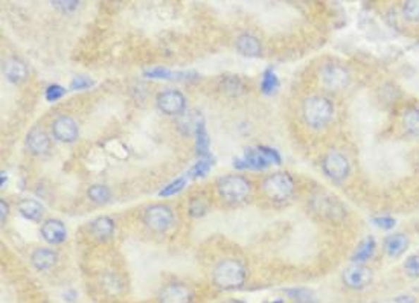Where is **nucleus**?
Listing matches in <instances>:
<instances>
[{
	"mask_svg": "<svg viewBox=\"0 0 419 303\" xmlns=\"http://www.w3.org/2000/svg\"><path fill=\"white\" fill-rule=\"evenodd\" d=\"M403 124L408 135L419 139V109L413 107L404 111Z\"/></svg>",
	"mask_w": 419,
	"mask_h": 303,
	"instance_id": "393cba45",
	"label": "nucleus"
},
{
	"mask_svg": "<svg viewBox=\"0 0 419 303\" xmlns=\"http://www.w3.org/2000/svg\"><path fill=\"white\" fill-rule=\"evenodd\" d=\"M93 80H90L89 77H85V75H78V77H75L71 82V89L72 90H85V89H90L93 86Z\"/></svg>",
	"mask_w": 419,
	"mask_h": 303,
	"instance_id": "c9c22d12",
	"label": "nucleus"
},
{
	"mask_svg": "<svg viewBox=\"0 0 419 303\" xmlns=\"http://www.w3.org/2000/svg\"><path fill=\"white\" fill-rule=\"evenodd\" d=\"M236 51L249 58H256L262 52V46L260 40L252 34H243L236 40Z\"/></svg>",
	"mask_w": 419,
	"mask_h": 303,
	"instance_id": "6ab92c4d",
	"label": "nucleus"
},
{
	"mask_svg": "<svg viewBox=\"0 0 419 303\" xmlns=\"http://www.w3.org/2000/svg\"><path fill=\"white\" fill-rule=\"evenodd\" d=\"M303 120L311 128H323L329 124V120L334 116V106L332 102L320 94H314L303 101L302 104Z\"/></svg>",
	"mask_w": 419,
	"mask_h": 303,
	"instance_id": "7ed1b4c3",
	"label": "nucleus"
},
{
	"mask_svg": "<svg viewBox=\"0 0 419 303\" xmlns=\"http://www.w3.org/2000/svg\"><path fill=\"white\" fill-rule=\"evenodd\" d=\"M207 211V206L206 203L202 200V198H193L189 204V214L193 215L194 218H200L203 216Z\"/></svg>",
	"mask_w": 419,
	"mask_h": 303,
	"instance_id": "72a5a7b5",
	"label": "nucleus"
},
{
	"mask_svg": "<svg viewBox=\"0 0 419 303\" xmlns=\"http://www.w3.org/2000/svg\"><path fill=\"white\" fill-rule=\"evenodd\" d=\"M322 84L329 90H341L349 84V72L339 64H328L320 72Z\"/></svg>",
	"mask_w": 419,
	"mask_h": 303,
	"instance_id": "9b49d317",
	"label": "nucleus"
},
{
	"mask_svg": "<svg viewBox=\"0 0 419 303\" xmlns=\"http://www.w3.org/2000/svg\"><path fill=\"white\" fill-rule=\"evenodd\" d=\"M144 223L151 232L165 233L174 223V214L166 204H152L147 207Z\"/></svg>",
	"mask_w": 419,
	"mask_h": 303,
	"instance_id": "423d86ee",
	"label": "nucleus"
},
{
	"mask_svg": "<svg viewBox=\"0 0 419 303\" xmlns=\"http://www.w3.org/2000/svg\"><path fill=\"white\" fill-rule=\"evenodd\" d=\"M404 270L411 278H419V254H411L406 259Z\"/></svg>",
	"mask_w": 419,
	"mask_h": 303,
	"instance_id": "473e14b6",
	"label": "nucleus"
},
{
	"mask_svg": "<svg viewBox=\"0 0 419 303\" xmlns=\"http://www.w3.org/2000/svg\"><path fill=\"white\" fill-rule=\"evenodd\" d=\"M312 207L317 214L329 218V220H340V218H343L346 214V209L337 200V197H332L328 194H320L317 197H314Z\"/></svg>",
	"mask_w": 419,
	"mask_h": 303,
	"instance_id": "9d476101",
	"label": "nucleus"
},
{
	"mask_svg": "<svg viewBox=\"0 0 419 303\" xmlns=\"http://www.w3.org/2000/svg\"><path fill=\"white\" fill-rule=\"evenodd\" d=\"M241 87H243L241 86V81L238 80V78H235V77H229V78L224 80V89H226V92H233V93H236L238 89H241Z\"/></svg>",
	"mask_w": 419,
	"mask_h": 303,
	"instance_id": "4c0bfd02",
	"label": "nucleus"
},
{
	"mask_svg": "<svg viewBox=\"0 0 419 303\" xmlns=\"http://www.w3.org/2000/svg\"><path fill=\"white\" fill-rule=\"evenodd\" d=\"M264 194L273 202H285L294 192V180L289 173H274L262 182Z\"/></svg>",
	"mask_w": 419,
	"mask_h": 303,
	"instance_id": "39448f33",
	"label": "nucleus"
},
{
	"mask_svg": "<svg viewBox=\"0 0 419 303\" xmlns=\"http://www.w3.org/2000/svg\"><path fill=\"white\" fill-rule=\"evenodd\" d=\"M194 135H195V149H197V154L200 157L209 156V148H211V139H209V135H207V131H206V125H205V120H203L202 116H200V119L197 120L195 128H194Z\"/></svg>",
	"mask_w": 419,
	"mask_h": 303,
	"instance_id": "5701e85b",
	"label": "nucleus"
},
{
	"mask_svg": "<svg viewBox=\"0 0 419 303\" xmlns=\"http://www.w3.org/2000/svg\"><path fill=\"white\" fill-rule=\"evenodd\" d=\"M403 14L408 22H419V0H408V2H404Z\"/></svg>",
	"mask_w": 419,
	"mask_h": 303,
	"instance_id": "7c9ffc66",
	"label": "nucleus"
},
{
	"mask_svg": "<svg viewBox=\"0 0 419 303\" xmlns=\"http://www.w3.org/2000/svg\"><path fill=\"white\" fill-rule=\"evenodd\" d=\"M218 194L229 203L244 202L250 195L252 183L244 175L231 174L224 175L217 182Z\"/></svg>",
	"mask_w": 419,
	"mask_h": 303,
	"instance_id": "20e7f679",
	"label": "nucleus"
},
{
	"mask_svg": "<svg viewBox=\"0 0 419 303\" xmlns=\"http://www.w3.org/2000/svg\"><path fill=\"white\" fill-rule=\"evenodd\" d=\"M144 77L150 80H165V81H189L197 78L194 72H174L166 68H151L144 72Z\"/></svg>",
	"mask_w": 419,
	"mask_h": 303,
	"instance_id": "f3484780",
	"label": "nucleus"
},
{
	"mask_svg": "<svg viewBox=\"0 0 419 303\" xmlns=\"http://www.w3.org/2000/svg\"><path fill=\"white\" fill-rule=\"evenodd\" d=\"M245 278V267L238 259H223L221 262L217 264L212 273L214 283L224 291L241 288L244 285Z\"/></svg>",
	"mask_w": 419,
	"mask_h": 303,
	"instance_id": "f03ea898",
	"label": "nucleus"
},
{
	"mask_svg": "<svg viewBox=\"0 0 419 303\" xmlns=\"http://www.w3.org/2000/svg\"><path fill=\"white\" fill-rule=\"evenodd\" d=\"M42 238L51 245H59L63 244L66 240H68V229L61 220H55V218H51V220H46L42 224Z\"/></svg>",
	"mask_w": 419,
	"mask_h": 303,
	"instance_id": "4468645a",
	"label": "nucleus"
},
{
	"mask_svg": "<svg viewBox=\"0 0 419 303\" xmlns=\"http://www.w3.org/2000/svg\"><path fill=\"white\" fill-rule=\"evenodd\" d=\"M278 89H279L278 75H276V72L272 68L265 69L261 78V92L264 94H273Z\"/></svg>",
	"mask_w": 419,
	"mask_h": 303,
	"instance_id": "bb28decb",
	"label": "nucleus"
},
{
	"mask_svg": "<svg viewBox=\"0 0 419 303\" xmlns=\"http://www.w3.org/2000/svg\"><path fill=\"white\" fill-rule=\"evenodd\" d=\"M4 75L13 84H20L28 78V66L25 61L11 56L4 61Z\"/></svg>",
	"mask_w": 419,
	"mask_h": 303,
	"instance_id": "dca6fc26",
	"label": "nucleus"
},
{
	"mask_svg": "<svg viewBox=\"0 0 419 303\" xmlns=\"http://www.w3.org/2000/svg\"><path fill=\"white\" fill-rule=\"evenodd\" d=\"M341 279L343 283L351 290H365L370 285V282H372V271H370V268L365 267V265L354 264L343 271Z\"/></svg>",
	"mask_w": 419,
	"mask_h": 303,
	"instance_id": "1a4fd4ad",
	"label": "nucleus"
},
{
	"mask_svg": "<svg viewBox=\"0 0 419 303\" xmlns=\"http://www.w3.org/2000/svg\"><path fill=\"white\" fill-rule=\"evenodd\" d=\"M156 104L157 109L162 113H165V115L178 116L186 110V97L180 90L171 89L160 92L156 98Z\"/></svg>",
	"mask_w": 419,
	"mask_h": 303,
	"instance_id": "6e6552de",
	"label": "nucleus"
},
{
	"mask_svg": "<svg viewBox=\"0 0 419 303\" xmlns=\"http://www.w3.org/2000/svg\"><path fill=\"white\" fill-rule=\"evenodd\" d=\"M52 135L63 144H73L80 136V128L73 118L63 115L52 122Z\"/></svg>",
	"mask_w": 419,
	"mask_h": 303,
	"instance_id": "f8f14e48",
	"label": "nucleus"
},
{
	"mask_svg": "<svg viewBox=\"0 0 419 303\" xmlns=\"http://www.w3.org/2000/svg\"><path fill=\"white\" fill-rule=\"evenodd\" d=\"M9 215V204L5 200H0V221L5 223Z\"/></svg>",
	"mask_w": 419,
	"mask_h": 303,
	"instance_id": "58836bf2",
	"label": "nucleus"
},
{
	"mask_svg": "<svg viewBox=\"0 0 419 303\" xmlns=\"http://www.w3.org/2000/svg\"><path fill=\"white\" fill-rule=\"evenodd\" d=\"M51 4L54 8L60 9L61 13H72L80 6L78 0H55V2H51Z\"/></svg>",
	"mask_w": 419,
	"mask_h": 303,
	"instance_id": "f704fd0d",
	"label": "nucleus"
},
{
	"mask_svg": "<svg viewBox=\"0 0 419 303\" xmlns=\"http://www.w3.org/2000/svg\"><path fill=\"white\" fill-rule=\"evenodd\" d=\"M18 212H20V215L25 218V220L38 223L42 221L44 207L40 202L32 200V198H25V200L18 203Z\"/></svg>",
	"mask_w": 419,
	"mask_h": 303,
	"instance_id": "412c9836",
	"label": "nucleus"
},
{
	"mask_svg": "<svg viewBox=\"0 0 419 303\" xmlns=\"http://www.w3.org/2000/svg\"><path fill=\"white\" fill-rule=\"evenodd\" d=\"M66 94V89L60 84H51V86L46 87L44 92V97L47 102H56L59 99H61Z\"/></svg>",
	"mask_w": 419,
	"mask_h": 303,
	"instance_id": "2f4dec72",
	"label": "nucleus"
},
{
	"mask_svg": "<svg viewBox=\"0 0 419 303\" xmlns=\"http://www.w3.org/2000/svg\"><path fill=\"white\" fill-rule=\"evenodd\" d=\"M75 296H76V292H75V291H69V292H66V295H64V299H68V300H75V299H76Z\"/></svg>",
	"mask_w": 419,
	"mask_h": 303,
	"instance_id": "a19ab883",
	"label": "nucleus"
},
{
	"mask_svg": "<svg viewBox=\"0 0 419 303\" xmlns=\"http://www.w3.org/2000/svg\"><path fill=\"white\" fill-rule=\"evenodd\" d=\"M282 157L274 148L270 147H252L245 148L244 153L233 160V166L240 171H264L270 165H281Z\"/></svg>",
	"mask_w": 419,
	"mask_h": 303,
	"instance_id": "f257e3e1",
	"label": "nucleus"
},
{
	"mask_svg": "<svg viewBox=\"0 0 419 303\" xmlns=\"http://www.w3.org/2000/svg\"><path fill=\"white\" fill-rule=\"evenodd\" d=\"M322 169L328 178L334 180V182H343V180L349 175L351 165L345 154L340 153V151L332 149L323 157Z\"/></svg>",
	"mask_w": 419,
	"mask_h": 303,
	"instance_id": "0eeeda50",
	"label": "nucleus"
},
{
	"mask_svg": "<svg viewBox=\"0 0 419 303\" xmlns=\"http://www.w3.org/2000/svg\"><path fill=\"white\" fill-rule=\"evenodd\" d=\"M285 292H287V296L296 303H319L317 296L314 295V291L308 288H290Z\"/></svg>",
	"mask_w": 419,
	"mask_h": 303,
	"instance_id": "c85d7f7f",
	"label": "nucleus"
},
{
	"mask_svg": "<svg viewBox=\"0 0 419 303\" xmlns=\"http://www.w3.org/2000/svg\"><path fill=\"white\" fill-rule=\"evenodd\" d=\"M408 247V238L403 233L390 235L384 241V250L390 258H399Z\"/></svg>",
	"mask_w": 419,
	"mask_h": 303,
	"instance_id": "4be33fe9",
	"label": "nucleus"
},
{
	"mask_svg": "<svg viewBox=\"0 0 419 303\" xmlns=\"http://www.w3.org/2000/svg\"><path fill=\"white\" fill-rule=\"evenodd\" d=\"M375 249H377L375 240L372 238V236H368L366 240H363V241L360 242L357 250L354 252V254H352V262L361 265L363 262L369 261L370 258L374 256Z\"/></svg>",
	"mask_w": 419,
	"mask_h": 303,
	"instance_id": "b1692460",
	"label": "nucleus"
},
{
	"mask_svg": "<svg viewBox=\"0 0 419 303\" xmlns=\"http://www.w3.org/2000/svg\"><path fill=\"white\" fill-rule=\"evenodd\" d=\"M87 197L90 198V202L97 203V204H106L110 202L111 198V191L106 185H93L87 189Z\"/></svg>",
	"mask_w": 419,
	"mask_h": 303,
	"instance_id": "cd10ccee",
	"label": "nucleus"
},
{
	"mask_svg": "<svg viewBox=\"0 0 419 303\" xmlns=\"http://www.w3.org/2000/svg\"><path fill=\"white\" fill-rule=\"evenodd\" d=\"M214 166V157L209 154L205 157H200L198 162L189 169L188 177H193V178H203L209 174Z\"/></svg>",
	"mask_w": 419,
	"mask_h": 303,
	"instance_id": "a878e982",
	"label": "nucleus"
},
{
	"mask_svg": "<svg viewBox=\"0 0 419 303\" xmlns=\"http://www.w3.org/2000/svg\"><path fill=\"white\" fill-rule=\"evenodd\" d=\"M395 303H416L412 296H399L395 299Z\"/></svg>",
	"mask_w": 419,
	"mask_h": 303,
	"instance_id": "ea45409f",
	"label": "nucleus"
},
{
	"mask_svg": "<svg viewBox=\"0 0 419 303\" xmlns=\"http://www.w3.org/2000/svg\"><path fill=\"white\" fill-rule=\"evenodd\" d=\"M26 148L35 156H43L51 149V137L40 128H32L26 136Z\"/></svg>",
	"mask_w": 419,
	"mask_h": 303,
	"instance_id": "2eb2a0df",
	"label": "nucleus"
},
{
	"mask_svg": "<svg viewBox=\"0 0 419 303\" xmlns=\"http://www.w3.org/2000/svg\"><path fill=\"white\" fill-rule=\"evenodd\" d=\"M6 183V173H2V187H5Z\"/></svg>",
	"mask_w": 419,
	"mask_h": 303,
	"instance_id": "79ce46f5",
	"label": "nucleus"
},
{
	"mask_svg": "<svg viewBox=\"0 0 419 303\" xmlns=\"http://www.w3.org/2000/svg\"><path fill=\"white\" fill-rule=\"evenodd\" d=\"M372 221L377 227H379V229H383V230L394 229L396 224L394 218H390V216H375V218H372Z\"/></svg>",
	"mask_w": 419,
	"mask_h": 303,
	"instance_id": "e433bc0d",
	"label": "nucleus"
},
{
	"mask_svg": "<svg viewBox=\"0 0 419 303\" xmlns=\"http://www.w3.org/2000/svg\"><path fill=\"white\" fill-rule=\"evenodd\" d=\"M56 261H59V254L51 249H37L31 254V262L38 271H47L54 268Z\"/></svg>",
	"mask_w": 419,
	"mask_h": 303,
	"instance_id": "a211bd4d",
	"label": "nucleus"
},
{
	"mask_svg": "<svg viewBox=\"0 0 419 303\" xmlns=\"http://www.w3.org/2000/svg\"><path fill=\"white\" fill-rule=\"evenodd\" d=\"M186 182H188L186 177H178V178L173 180L171 183H168L166 186H164V189H162V191L159 192V195L160 197H173L178 192H182L186 186Z\"/></svg>",
	"mask_w": 419,
	"mask_h": 303,
	"instance_id": "c756f323",
	"label": "nucleus"
},
{
	"mask_svg": "<svg viewBox=\"0 0 419 303\" xmlns=\"http://www.w3.org/2000/svg\"><path fill=\"white\" fill-rule=\"evenodd\" d=\"M90 232L99 241H107L114 233V221L110 216H98L90 223Z\"/></svg>",
	"mask_w": 419,
	"mask_h": 303,
	"instance_id": "aec40b11",
	"label": "nucleus"
},
{
	"mask_svg": "<svg viewBox=\"0 0 419 303\" xmlns=\"http://www.w3.org/2000/svg\"><path fill=\"white\" fill-rule=\"evenodd\" d=\"M193 291L183 283H168L159 292V303H193Z\"/></svg>",
	"mask_w": 419,
	"mask_h": 303,
	"instance_id": "ddd939ff",
	"label": "nucleus"
}]
</instances>
